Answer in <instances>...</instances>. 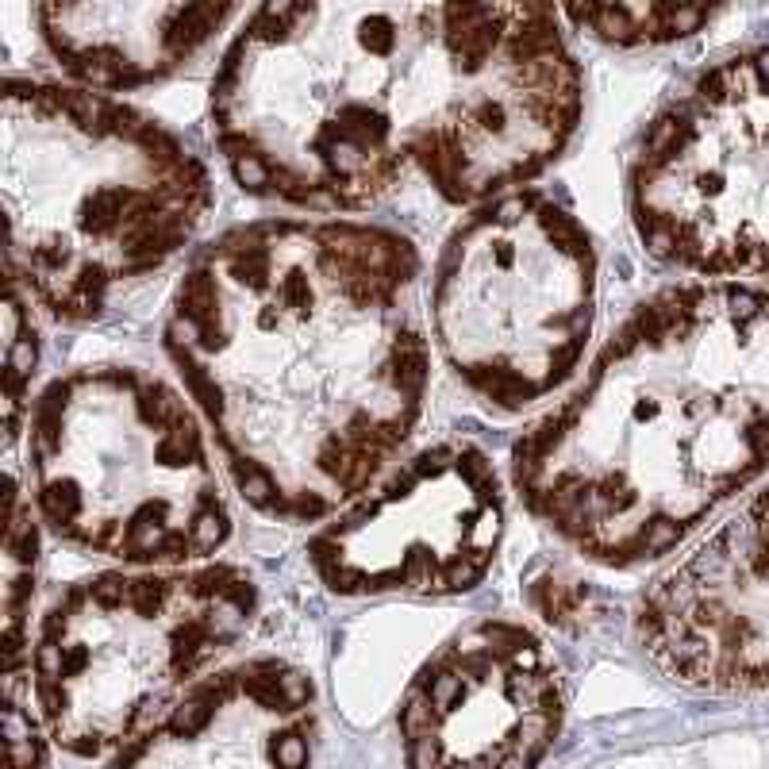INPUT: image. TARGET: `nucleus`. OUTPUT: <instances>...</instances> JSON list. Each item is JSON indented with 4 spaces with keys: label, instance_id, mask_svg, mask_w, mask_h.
I'll return each instance as SVG.
<instances>
[{
    "label": "nucleus",
    "instance_id": "obj_7",
    "mask_svg": "<svg viewBox=\"0 0 769 769\" xmlns=\"http://www.w3.org/2000/svg\"><path fill=\"white\" fill-rule=\"evenodd\" d=\"M596 247L562 200L512 189L450 231L431 273V327L450 373L497 412L570 385L596 320Z\"/></svg>",
    "mask_w": 769,
    "mask_h": 769
},
{
    "label": "nucleus",
    "instance_id": "obj_12",
    "mask_svg": "<svg viewBox=\"0 0 769 769\" xmlns=\"http://www.w3.org/2000/svg\"><path fill=\"white\" fill-rule=\"evenodd\" d=\"M312 681L273 658L200 681L112 769H308Z\"/></svg>",
    "mask_w": 769,
    "mask_h": 769
},
{
    "label": "nucleus",
    "instance_id": "obj_8",
    "mask_svg": "<svg viewBox=\"0 0 769 769\" xmlns=\"http://www.w3.org/2000/svg\"><path fill=\"white\" fill-rule=\"evenodd\" d=\"M627 200L650 258L769 281V47L704 70L646 124Z\"/></svg>",
    "mask_w": 769,
    "mask_h": 769
},
{
    "label": "nucleus",
    "instance_id": "obj_18",
    "mask_svg": "<svg viewBox=\"0 0 769 769\" xmlns=\"http://www.w3.org/2000/svg\"><path fill=\"white\" fill-rule=\"evenodd\" d=\"M4 769H43V743L31 708L20 704L16 681H8V708H4Z\"/></svg>",
    "mask_w": 769,
    "mask_h": 769
},
{
    "label": "nucleus",
    "instance_id": "obj_4",
    "mask_svg": "<svg viewBox=\"0 0 769 769\" xmlns=\"http://www.w3.org/2000/svg\"><path fill=\"white\" fill-rule=\"evenodd\" d=\"M8 273L47 316L89 323L166 270L204 227L216 189L189 143L120 100L8 77L0 116Z\"/></svg>",
    "mask_w": 769,
    "mask_h": 769
},
{
    "label": "nucleus",
    "instance_id": "obj_11",
    "mask_svg": "<svg viewBox=\"0 0 769 769\" xmlns=\"http://www.w3.org/2000/svg\"><path fill=\"white\" fill-rule=\"evenodd\" d=\"M639 646L704 689L769 685V489L650 581L635 612Z\"/></svg>",
    "mask_w": 769,
    "mask_h": 769
},
{
    "label": "nucleus",
    "instance_id": "obj_6",
    "mask_svg": "<svg viewBox=\"0 0 769 769\" xmlns=\"http://www.w3.org/2000/svg\"><path fill=\"white\" fill-rule=\"evenodd\" d=\"M254 620L258 585L231 562L81 577L35 631V700L50 735L85 758L143 739Z\"/></svg>",
    "mask_w": 769,
    "mask_h": 769
},
{
    "label": "nucleus",
    "instance_id": "obj_17",
    "mask_svg": "<svg viewBox=\"0 0 769 769\" xmlns=\"http://www.w3.org/2000/svg\"><path fill=\"white\" fill-rule=\"evenodd\" d=\"M523 593H527V604L554 627H585L600 608L593 585L550 558L531 566V573L523 577Z\"/></svg>",
    "mask_w": 769,
    "mask_h": 769
},
{
    "label": "nucleus",
    "instance_id": "obj_13",
    "mask_svg": "<svg viewBox=\"0 0 769 769\" xmlns=\"http://www.w3.org/2000/svg\"><path fill=\"white\" fill-rule=\"evenodd\" d=\"M243 8L174 0L39 4L35 24L50 58L93 93H124L181 74L224 35Z\"/></svg>",
    "mask_w": 769,
    "mask_h": 769
},
{
    "label": "nucleus",
    "instance_id": "obj_3",
    "mask_svg": "<svg viewBox=\"0 0 769 769\" xmlns=\"http://www.w3.org/2000/svg\"><path fill=\"white\" fill-rule=\"evenodd\" d=\"M769 466V281L643 300L512 450L527 512L600 566L677 546Z\"/></svg>",
    "mask_w": 769,
    "mask_h": 769
},
{
    "label": "nucleus",
    "instance_id": "obj_9",
    "mask_svg": "<svg viewBox=\"0 0 769 769\" xmlns=\"http://www.w3.org/2000/svg\"><path fill=\"white\" fill-rule=\"evenodd\" d=\"M504 539V485L473 443L416 450L308 543V562L339 596H450L473 589Z\"/></svg>",
    "mask_w": 769,
    "mask_h": 769
},
{
    "label": "nucleus",
    "instance_id": "obj_2",
    "mask_svg": "<svg viewBox=\"0 0 769 769\" xmlns=\"http://www.w3.org/2000/svg\"><path fill=\"white\" fill-rule=\"evenodd\" d=\"M162 347L250 508L323 520L389 470L423 416L420 250L343 216L227 227L181 273Z\"/></svg>",
    "mask_w": 769,
    "mask_h": 769
},
{
    "label": "nucleus",
    "instance_id": "obj_1",
    "mask_svg": "<svg viewBox=\"0 0 769 769\" xmlns=\"http://www.w3.org/2000/svg\"><path fill=\"white\" fill-rule=\"evenodd\" d=\"M585 74L539 4H262L212 77L231 177L300 212H358L416 174L462 208L570 147Z\"/></svg>",
    "mask_w": 769,
    "mask_h": 769
},
{
    "label": "nucleus",
    "instance_id": "obj_5",
    "mask_svg": "<svg viewBox=\"0 0 769 769\" xmlns=\"http://www.w3.org/2000/svg\"><path fill=\"white\" fill-rule=\"evenodd\" d=\"M27 473L62 543L127 570L197 566L231 539L208 427L143 366L54 377L27 416Z\"/></svg>",
    "mask_w": 769,
    "mask_h": 769
},
{
    "label": "nucleus",
    "instance_id": "obj_14",
    "mask_svg": "<svg viewBox=\"0 0 769 769\" xmlns=\"http://www.w3.org/2000/svg\"><path fill=\"white\" fill-rule=\"evenodd\" d=\"M39 589V512L8 477L4 497V558H0V604H4V658L16 673L24 639L31 635V600Z\"/></svg>",
    "mask_w": 769,
    "mask_h": 769
},
{
    "label": "nucleus",
    "instance_id": "obj_10",
    "mask_svg": "<svg viewBox=\"0 0 769 769\" xmlns=\"http://www.w3.org/2000/svg\"><path fill=\"white\" fill-rule=\"evenodd\" d=\"M562 720V685L520 623L462 631L400 708L412 769H531Z\"/></svg>",
    "mask_w": 769,
    "mask_h": 769
},
{
    "label": "nucleus",
    "instance_id": "obj_16",
    "mask_svg": "<svg viewBox=\"0 0 769 769\" xmlns=\"http://www.w3.org/2000/svg\"><path fill=\"white\" fill-rule=\"evenodd\" d=\"M43 358V339L35 323V300L8 273V300H4V358H0V389H4V435L16 443L31 416V385Z\"/></svg>",
    "mask_w": 769,
    "mask_h": 769
},
{
    "label": "nucleus",
    "instance_id": "obj_15",
    "mask_svg": "<svg viewBox=\"0 0 769 769\" xmlns=\"http://www.w3.org/2000/svg\"><path fill=\"white\" fill-rule=\"evenodd\" d=\"M558 16L612 47H654L693 35L720 12L704 4H573Z\"/></svg>",
    "mask_w": 769,
    "mask_h": 769
}]
</instances>
